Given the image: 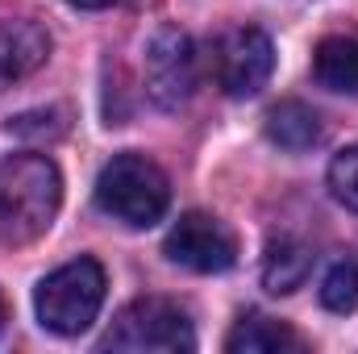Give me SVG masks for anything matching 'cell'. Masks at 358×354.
I'll list each match as a JSON object with an SVG mask.
<instances>
[{"label": "cell", "mask_w": 358, "mask_h": 354, "mask_svg": "<svg viewBox=\"0 0 358 354\" xmlns=\"http://www.w3.org/2000/svg\"><path fill=\"white\" fill-rule=\"evenodd\" d=\"M63 204V179L46 155L0 159V246H25L42 238Z\"/></svg>", "instance_id": "1"}, {"label": "cell", "mask_w": 358, "mask_h": 354, "mask_svg": "<svg viewBox=\"0 0 358 354\" xmlns=\"http://www.w3.org/2000/svg\"><path fill=\"white\" fill-rule=\"evenodd\" d=\"M96 204L129 229H150L155 221H163L171 187L146 155H117L96 179Z\"/></svg>", "instance_id": "2"}, {"label": "cell", "mask_w": 358, "mask_h": 354, "mask_svg": "<svg viewBox=\"0 0 358 354\" xmlns=\"http://www.w3.org/2000/svg\"><path fill=\"white\" fill-rule=\"evenodd\" d=\"M100 304H104V271H100L96 259H76V263L50 271L38 283V296H34L38 321L59 338L84 334L96 321Z\"/></svg>", "instance_id": "3"}, {"label": "cell", "mask_w": 358, "mask_h": 354, "mask_svg": "<svg viewBox=\"0 0 358 354\" xmlns=\"http://www.w3.org/2000/svg\"><path fill=\"white\" fill-rule=\"evenodd\" d=\"M208 71H213L217 88L234 100L259 96L275 71V46L259 25L221 29L208 46Z\"/></svg>", "instance_id": "4"}, {"label": "cell", "mask_w": 358, "mask_h": 354, "mask_svg": "<svg viewBox=\"0 0 358 354\" xmlns=\"http://www.w3.org/2000/svg\"><path fill=\"white\" fill-rule=\"evenodd\" d=\"M104 346L108 351H196V334H192V321L187 313L171 304V300H159V296H146V300H134L117 313L113 330L104 334Z\"/></svg>", "instance_id": "5"}, {"label": "cell", "mask_w": 358, "mask_h": 354, "mask_svg": "<svg viewBox=\"0 0 358 354\" xmlns=\"http://www.w3.org/2000/svg\"><path fill=\"white\" fill-rule=\"evenodd\" d=\"M142 80H146V96L159 108H183L196 88H200V59L192 38L179 25H163L142 59Z\"/></svg>", "instance_id": "6"}, {"label": "cell", "mask_w": 358, "mask_h": 354, "mask_svg": "<svg viewBox=\"0 0 358 354\" xmlns=\"http://www.w3.org/2000/svg\"><path fill=\"white\" fill-rule=\"evenodd\" d=\"M163 250H167L171 263L187 267V271H200V275L229 271L234 259H238L234 234H229L217 217H208V213H183L176 225H171Z\"/></svg>", "instance_id": "7"}, {"label": "cell", "mask_w": 358, "mask_h": 354, "mask_svg": "<svg viewBox=\"0 0 358 354\" xmlns=\"http://www.w3.org/2000/svg\"><path fill=\"white\" fill-rule=\"evenodd\" d=\"M50 59V38L38 21L0 17V92L29 80Z\"/></svg>", "instance_id": "8"}, {"label": "cell", "mask_w": 358, "mask_h": 354, "mask_svg": "<svg viewBox=\"0 0 358 354\" xmlns=\"http://www.w3.org/2000/svg\"><path fill=\"white\" fill-rule=\"evenodd\" d=\"M313 76L329 92L358 96V29L355 34H329L313 50Z\"/></svg>", "instance_id": "9"}, {"label": "cell", "mask_w": 358, "mask_h": 354, "mask_svg": "<svg viewBox=\"0 0 358 354\" xmlns=\"http://www.w3.org/2000/svg\"><path fill=\"white\" fill-rule=\"evenodd\" d=\"M267 138L275 146L292 150V155H304V150L321 146L325 125H321V117H317L308 104H300V100H279L267 113Z\"/></svg>", "instance_id": "10"}, {"label": "cell", "mask_w": 358, "mask_h": 354, "mask_svg": "<svg viewBox=\"0 0 358 354\" xmlns=\"http://www.w3.org/2000/svg\"><path fill=\"white\" fill-rule=\"evenodd\" d=\"M225 351L229 354H283V351H304V342L275 317L263 313H246L229 338H225Z\"/></svg>", "instance_id": "11"}, {"label": "cell", "mask_w": 358, "mask_h": 354, "mask_svg": "<svg viewBox=\"0 0 358 354\" xmlns=\"http://www.w3.org/2000/svg\"><path fill=\"white\" fill-rule=\"evenodd\" d=\"M313 259H317V255H313L304 242H296V238H275L267 246V259H263V283H267V292H275V296L296 292V288L308 279Z\"/></svg>", "instance_id": "12"}, {"label": "cell", "mask_w": 358, "mask_h": 354, "mask_svg": "<svg viewBox=\"0 0 358 354\" xmlns=\"http://www.w3.org/2000/svg\"><path fill=\"white\" fill-rule=\"evenodd\" d=\"M321 304L329 313H355L358 309V263L355 259H342V263L329 267V275L321 283Z\"/></svg>", "instance_id": "13"}, {"label": "cell", "mask_w": 358, "mask_h": 354, "mask_svg": "<svg viewBox=\"0 0 358 354\" xmlns=\"http://www.w3.org/2000/svg\"><path fill=\"white\" fill-rule=\"evenodd\" d=\"M329 192L358 213V146H346L334 163H329Z\"/></svg>", "instance_id": "14"}, {"label": "cell", "mask_w": 358, "mask_h": 354, "mask_svg": "<svg viewBox=\"0 0 358 354\" xmlns=\"http://www.w3.org/2000/svg\"><path fill=\"white\" fill-rule=\"evenodd\" d=\"M76 8H117V4H129V0H67Z\"/></svg>", "instance_id": "15"}, {"label": "cell", "mask_w": 358, "mask_h": 354, "mask_svg": "<svg viewBox=\"0 0 358 354\" xmlns=\"http://www.w3.org/2000/svg\"><path fill=\"white\" fill-rule=\"evenodd\" d=\"M0 330H4V300H0Z\"/></svg>", "instance_id": "16"}]
</instances>
